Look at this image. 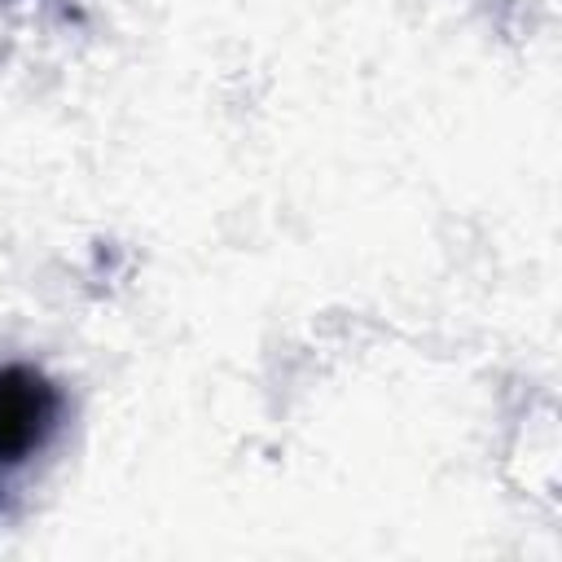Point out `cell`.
<instances>
[{"label":"cell","instance_id":"6da1fadb","mask_svg":"<svg viewBox=\"0 0 562 562\" xmlns=\"http://www.w3.org/2000/svg\"><path fill=\"white\" fill-rule=\"evenodd\" d=\"M66 395L61 386L26 360L0 364V470H22L61 430Z\"/></svg>","mask_w":562,"mask_h":562}]
</instances>
